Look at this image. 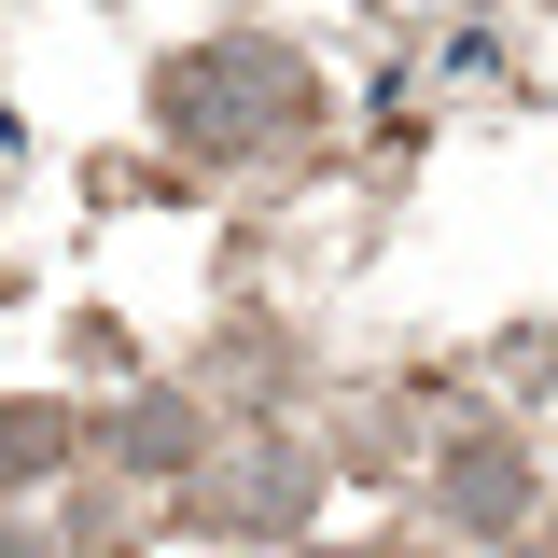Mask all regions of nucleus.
<instances>
[{"label": "nucleus", "instance_id": "obj_3", "mask_svg": "<svg viewBox=\"0 0 558 558\" xmlns=\"http://www.w3.org/2000/svg\"><path fill=\"white\" fill-rule=\"evenodd\" d=\"M447 517H461V531H517V517H531L517 433H447Z\"/></svg>", "mask_w": 558, "mask_h": 558}, {"label": "nucleus", "instance_id": "obj_5", "mask_svg": "<svg viewBox=\"0 0 558 558\" xmlns=\"http://www.w3.org/2000/svg\"><path fill=\"white\" fill-rule=\"evenodd\" d=\"M57 461H70V405H0V488L57 475Z\"/></svg>", "mask_w": 558, "mask_h": 558}, {"label": "nucleus", "instance_id": "obj_1", "mask_svg": "<svg viewBox=\"0 0 558 558\" xmlns=\"http://www.w3.org/2000/svg\"><path fill=\"white\" fill-rule=\"evenodd\" d=\"M307 112H322V70L293 57V43H182V57L154 70V126H168V154H196V168L279 154Z\"/></svg>", "mask_w": 558, "mask_h": 558}, {"label": "nucleus", "instance_id": "obj_7", "mask_svg": "<svg viewBox=\"0 0 558 558\" xmlns=\"http://www.w3.org/2000/svg\"><path fill=\"white\" fill-rule=\"evenodd\" d=\"M349 558H377V545H349Z\"/></svg>", "mask_w": 558, "mask_h": 558}, {"label": "nucleus", "instance_id": "obj_4", "mask_svg": "<svg viewBox=\"0 0 558 558\" xmlns=\"http://www.w3.org/2000/svg\"><path fill=\"white\" fill-rule=\"evenodd\" d=\"M112 461H140V475H196V405H182V391H140V405L112 418Z\"/></svg>", "mask_w": 558, "mask_h": 558}, {"label": "nucleus", "instance_id": "obj_6", "mask_svg": "<svg viewBox=\"0 0 558 558\" xmlns=\"http://www.w3.org/2000/svg\"><path fill=\"white\" fill-rule=\"evenodd\" d=\"M405 14H447V0H405Z\"/></svg>", "mask_w": 558, "mask_h": 558}, {"label": "nucleus", "instance_id": "obj_2", "mask_svg": "<svg viewBox=\"0 0 558 558\" xmlns=\"http://www.w3.org/2000/svg\"><path fill=\"white\" fill-rule=\"evenodd\" d=\"M182 502H196V531H252V545H279V531H307V502H322V447H293V433L196 447Z\"/></svg>", "mask_w": 558, "mask_h": 558}]
</instances>
